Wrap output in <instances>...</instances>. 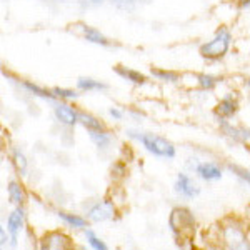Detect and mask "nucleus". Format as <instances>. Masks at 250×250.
<instances>
[{"instance_id": "f257e3e1", "label": "nucleus", "mask_w": 250, "mask_h": 250, "mask_svg": "<svg viewBox=\"0 0 250 250\" xmlns=\"http://www.w3.org/2000/svg\"><path fill=\"white\" fill-rule=\"evenodd\" d=\"M127 137L135 142H139L148 154L160 157V159H173L177 155L175 145H173L170 140L165 139V137L154 134V132H139V130H132L128 128Z\"/></svg>"}, {"instance_id": "f03ea898", "label": "nucleus", "mask_w": 250, "mask_h": 250, "mask_svg": "<svg viewBox=\"0 0 250 250\" xmlns=\"http://www.w3.org/2000/svg\"><path fill=\"white\" fill-rule=\"evenodd\" d=\"M233 43V34L227 25H220L219 29L213 32L212 39L204 42L199 47L200 57L207 62H219L229 54Z\"/></svg>"}, {"instance_id": "7ed1b4c3", "label": "nucleus", "mask_w": 250, "mask_h": 250, "mask_svg": "<svg viewBox=\"0 0 250 250\" xmlns=\"http://www.w3.org/2000/svg\"><path fill=\"white\" fill-rule=\"evenodd\" d=\"M67 30L70 34L77 35V37L83 39L88 43H94V45H100V47H115L117 43L112 39H108L104 32H100L97 27L88 25L85 22H74L68 23Z\"/></svg>"}, {"instance_id": "20e7f679", "label": "nucleus", "mask_w": 250, "mask_h": 250, "mask_svg": "<svg viewBox=\"0 0 250 250\" xmlns=\"http://www.w3.org/2000/svg\"><path fill=\"white\" fill-rule=\"evenodd\" d=\"M240 110V100L239 95L235 92H227L225 95L220 97V100L217 102L213 114H215L217 120H230L233 119Z\"/></svg>"}, {"instance_id": "39448f33", "label": "nucleus", "mask_w": 250, "mask_h": 250, "mask_svg": "<svg viewBox=\"0 0 250 250\" xmlns=\"http://www.w3.org/2000/svg\"><path fill=\"white\" fill-rule=\"evenodd\" d=\"M52 104V112L59 124L65 125V127H75L79 124V112L80 108L72 105L70 102H63V100H54Z\"/></svg>"}, {"instance_id": "423d86ee", "label": "nucleus", "mask_w": 250, "mask_h": 250, "mask_svg": "<svg viewBox=\"0 0 250 250\" xmlns=\"http://www.w3.org/2000/svg\"><path fill=\"white\" fill-rule=\"evenodd\" d=\"M112 72H114L115 75H119L122 80H125V82L132 83V85H135V87H145L150 83V80H148V77L144 72L135 70V68H132V67H125L122 63H115V65L112 67Z\"/></svg>"}, {"instance_id": "0eeeda50", "label": "nucleus", "mask_w": 250, "mask_h": 250, "mask_svg": "<svg viewBox=\"0 0 250 250\" xmlns=\"http://www.w3.org/2000/svg\"><path fill=\"white\" fill-rule=\"evenodd\" d=\"M173 188H175V192L179 193V195L185 197V199H193V197H197L200 193V188H199V185L195 184V180L184 172H180L179 175H177Z\"/></svg>"}, {"instance_id": "6e6552de", "label": "nucleus", "mask_w": 250, "mask_h": 250, "mask_svg": "<svg viewBox=\"0 0 250 250\" xmlns=\"http://www.w3.org/2000/svg\"><path fill=\"white\" fill-rule=\"evenodd\" d=\"M75 88H77L79 92H82V94H95V92L104 94V92H107L108 88H110V85H108L107 82H104V80L82 75V77H79L77 82H75Z\"/></svg>"}, {"instance_id": "1a4fd4ad", "label": "nucleus", "mask_w": 250, "mask_h": 250, "mask_svg": "<svg viewBox=\"0 0 250 250\" xmlns=\"http://www.w3.org/2000/svg\"><path fill=\"white\" fill-rule=\"evenodd\" d=\"M148 75L155 80V82H162L168 83V85H175V83L182 82V74L177 70H170V68H164V67H148Z\"/></svg>"}, {"instance_id": "9d476101", "label": "nucleus", "mask_w": 250, "mask_h": 250, "mask_svg": "<svg viewBox=\"0 0 250 250\" xmlns=\"http://www.w3.org/2000/svg\"><path fill=\"white\" fill-rule=\"evenodd\" d=\"M17 83L27 94L34 95V97H39L42 100H47V102H54V94H52V88H45L42 85H39L37 82L34 80H29V79H17Z\"/></svg>"}, {"instance_id": "9b49d317", "label": "nucleus", "mask_w": 250, "mask_h": 250, "mask_svg": "<svg viewBox=\"0 0 250 250\" xmlns=\"http://www.w3.org/2000/svg\"><path fill=\"white\" fill-rule=\"evenodd\" d=\"M115 212L114 202L110 200H102V202H97L94 207L88 210V219L92 222H104L107 219H110Z\"/></svg>"}, {"instance_id": "f8f14e48", "label": "nucleus", "mask_w": 250, "mask_h": 250, "mask_svg": "<svg viewBox=\"0 0 250 250\" xmlns=\"http://www.w3.org/2000/svg\"><path fill=\"white\" fill-rule=\"evenodd\" d=\"M195 173L202 180H207V182H210V180H219L222 179V175H224V173H222V167L215 162H200L197 165Z\"/></svg>"}, {"instance_id": "ddd939ff", "label": "nucleus", "mask_w": 250, "mask_h": 250, "mask_svg": "<svg viewBox=\"0 0 250 250\" xmlns=\"http://www.w3.org/2000/svg\"><path fill=\"white\" fill-rule=\"evenodd\" d=\"M79 124L85 128L87 132H92V130H105L107 125L102 122L97 115H94L92 112L88 110H82L80 108L79 112Z\"/></svg>"}, {"instance_id": "4468645a", "label": "nucleus", "mask_w": 250, "mask_h": 250, "mask_svg": "<svg viewBox=\"0 0 250 250\" xmlns=\"http://www.w3.org/2000/svg\"><path fill=\"white\" fill-rule=\"evenodd\" d=\"M193 75H195V85L204 92H213L222 82L220 75L207 74V72H200V74H193Z\"/></svg>"}, {"instance_id": "2eb2a0df", "label": "nucleus", "mask_w": 250, "mask_h": 250, "mask_svg": "<svg viewBox=\"0 0 250 250\" xmlns=\"http://www.w3.org/2000/svg\"><path fill=\"white\" fill-rule=\"evenodd\" d=\"M23 225V210L22 208H15L14 212L9 215V219H7V229H9V232L12 233V247H15V240H17V233L19 230L22 229Z\"/></svg>"}, {"instance_id": "dca6fc26", "label": "nucleus", "mask_w": 250, "mask_h": 250, "mask_svg": "<svg viewBox=\"0 0 250 250\" xmlns=\"http://www.w3.org/2000/svg\"><path fill=\"white\" fill-rule=\"evenodd\" d=\"M42 250H68V239L59 232L48 233L42 244Z\"/></svg>"}, {"instance_id": "f3484780", "label": "nucleus", "mask_w": 250, "mask_h": 250, "mask_svg": "<svg viewBox=\"0 0 250 250\" xmlns=\"http://www.w3.org/2000/svg\"><path fill=\"white\" fill-rule=\"evenodd\" d=\"M172 217H175L177 220H170V225L173 230H179V229H188L193 225V217L190 215V212L187 210V208H173L172 210Z\"/></svg>"}, {"instance_id": "a211bd4d", "label": "nucleus", "mask_w": 250, "mask_h": 250, "mask_svg": "<svg viewBox=\"0 0 250 250\" xmlns=\"http://www.w3.org/2000/svg\"><path fill=\"white\" fill-rule=\"evenodd\" d=\"M225 240L230 245V250H250V244L245 240L244 233L239 232L237 229H229L225 232Z\"/></svg>"}, {"instance_id": "6ab92c4d", "label": "nucleus", "mask_w": 250, "mask_h": 250, "mask_svg": "<svg viewBox=\"0 0 250 250\" xmlns=\"http://www.w3.org/2000/svg\"><path fill=\"white\" fill-rule=\"evenodd\" d=\"M88 137H90V140L94 142L99 148H107L112 145V140H114V135L110 134V132L107 130H92L88 132Z\"/></svg>"}, {"instance_id": "aec40b11", "label": "nucleus", "mask_w": 250, "mask_h": 250, "mask_svg": "<svg viewBox=\"0 0 250 250\" xmlns=\"http://www.w3.org/2000/svg\"><path fill=\"white\" fill-rule=\"evenodd\" d=\"M52 94H54L55 100H63V102H74L79 99L80 92L77 88H70V87H52Z\"/></svg>"}, {"instance_id": "412c9836", "label": "nucleus", "mask_w": 250, "mask_h": 250, "mask_svg": "<svg viewBox=\"0 0 250 250\" xmlns=\"http://www.w3.org/2000/svg\"><path fill=\"white\" fill-rule=\"evenodd\" d=\"M7 192H9V199L12 204L15 205H22L23 200H25V193H23V188L20 187L19 182L15 180H10L9 185H7Z\"/></svg>"}, {"instance_id": "4be33fe9", "label": "nucleus", "mask_w": 250, "mask_h": 250, "mask_svg": "<svg viewBox=\"0 0 250 250\" xmlns=\"http://www.w3.org/2000/svg\"><path fill=\"white\" fill-rule=\"evenodd\" d=\"M12 162H14L15 168H17L22 175H25L27 167H29V162H27L25 154H23V152L17 147H14V150H12Z\"/></svg>"}, {"instance_id": "5701e85b", "label": "nucleus", "mask_w": 250, "mask_h": 250, "mask_svg": "<svg viewBox=\"0 0 250 250\" xmlns=\"http://www.w3.org/2000/svg\"><path fill=\"white\" fill-rule=\"evenodd\" d=\"M59 217L62 219L65 224H68L70 227H75V229H82L87 225V220L82 219L79 215H74V213H67V212H59Z\"/></svg>"}, {"instance_id": "b1692460", "label": "nucleus", "mask_w": 250, "mask_h": 250, "mask_svg": "<svg viewBox=\"0 0 250 250\" xmlns=\"http://www.w3.org/2000/svg\"><path fill=\"white\" fill-rule=\"evenodd\" d=\"M227 168L230 172L235 173L237 177H240L244 182H247L250 185V170H247V168H244V167H240V165H235V164H229Z\"/></svg>"}, {"instance_id": "393cba45", "label": "nucleus", "mask_w": 250, "mask_h": 250, "mask_svg": "<svg viewBox=\"0 0 250 250\" xmlns=\"http://www.w3.org/2000/svg\"><path fill=\"white\" fill-rule=\"evenodd\" d=\"M85 235H87V239H88V244L92 245V249H94V250H108L107 245L104 244V242L100 240L99 237H95V233L92 232V230H87Z\"/></svg>"}, {"instance_id": "a878e982", "label": "nucleus", "mask_w": 250, "mask_h": 250, "mask_svg": "<svg viewBox=\"0 0 250 250\" xmlns=\"http://www.w3.org/2000/svg\"><path fill=\"white\" fill-rule=\"evenodd\" d=\"M107 114L110 119H114L115 122H120V120H124V117H125V110H122L120 107H108V110H107Z\"/></svg>"}, {"instance_id": "bb28decb", "label": "nucleus", "mask_w": 250, "mask_h": 250, "mask_svg": "<svg viewBox=\"0 0 250 250\" xmlns=\"http://www.w3.org/2000/svg\"><path fill=\"white\" fill-rule=\"evenodd\" d=\"M237 5L242 10H250V0H237Z\"/></svg>"}, {"instance_id": "cd10ccee", "label": "nucleus", "mask_w": 250, "mask_h": 250, "mask_svg": "<svg viewBox=\"0 0 250 250\" xmlns=\"http://www.w3.org/2000/svg\"><path fill=\"white\" fill-rule=\"evenodd\" d=\"M199 159H188V162H187V167L190 168V170L195 172V168H197V165H199Z\"/></svg>"}, {"instance_id": "c85d7f7f", "label": "nucleus", "mask_w": 250, "mask_h": 250, "mask_svg": "<svg viewBox=\"0 0 250 250\" xmlns=\"http://www.w3.org/2000/svg\"><path fill=\"white\" fill-rule=\"evenodd\" d=\"M7 242H9V237L5 235V230H3V229H0V244L5 245Z\"/></svg>"}, {"instance_id": "c756f323", "label": "nucleus", "mask_w": 250, "mask_h": 250, "mask_svg": "<svg viewBox=\"0 0 250 250\" xmlns=\"http://www.w3.org/2000/svg\"><path fill=\"white\" fill-rule=\"evenodd\" d=\"M244 85H245V87H247V88H249V90H250V75H247V77H245V79H244Z\"/></svg>"}, {"instance_id": "7c9ffc66", "label": "nucleus", "mask_w": 250, "mask_h": 250, "mask_svg": "<svg viewBox=\"0 0 250 250\" xmlns=\"http://www.w3.org/2000/svg\"><path fill=\"white\" fill-rule=\"evenodd\" d=\"M90 2H92V3H102L104 0H90Z\"/></svg>"}, {"instance_id": "2f4dec72", "label": "nucleus", "mask_w": 250, "mask_h": 250, "mask_svg": "<svg viewBox=\"0 0 250 250\" xmlns=\"http://www.w3.org/2000/svg\"><path fill=\"white\" fill-rule=\"evenodd\" d=\"M247 100H249V104H250V94H249V97H247Z\"/></svg>"}, {"instance_id": "473e14b6", "label": "nucleus", "mask_w": 250, "mask_h": 250, "mask_svg": "<svg viewBox=\"0 0 250 250\" xmlns=\"http://www.w3.org/2000/svg\"><path fill=\"white\" fill-rule=\"evenodd\" d=\"M82 250H85V249H82Z\"/></svg>"}]
</instances>
